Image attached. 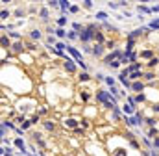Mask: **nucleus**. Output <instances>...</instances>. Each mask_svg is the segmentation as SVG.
<instances>
[{
	"label": "nucleus",
	"instance_id": "17",
	"mask_svg": "<svg viewBox=\"0 0 159 156\" xmlns=\"http://www.w3.org/2000/svg\"><path fill=\"white\" fill-rule=\"evenodd\" d=\"M65 22H67V19H65V17H59V19H57V24H59V26H63Z\"/></svg>",
	"mask_w": 159,
	"mask_h": 156
},
{
	"label": "nucleus",
	"instance_id": "13",
	"mask_svg": "<svg viewBox=\"0 0 159 156\" xmlns=\"http://www.w3.org/2000/svg\"><path fill=\"white\" fill-rule=\"evenodd\" d=\"M32 37H33V39H39V37H41V32H39V30H33V32H32Z\"/></svg>",
	"mask_w": 159,
	"mask_h": 156
},
{
	"label": "nucleus",
	"instance_id": "15",
	"mask_svg": "<svg viewBox=\"0 0 159 156\" xmlns=\"http://www.w3.org/2000/svg\"><path fill=\"white\" fill-rule=\"evenodd\" d=\"M150 28H155V30L159 28V19H157V21H154V22H150Z\"/></svg>",
	"mask_w": 159,
	"mask_h": 156
},
{
	"label": "nucleus",
	"instance_id": "21",
	"mask_svg": "<svg viewBox=\"0 0 159 156\" xmlns=\"http://www.w3.org/2000/svg\"><path fill=\"white\" fill-rule=\"evenodd\" d=\"M41 17H43V19H46V17H48V11H46V9H41Z\"/></svg>",
	"mask_w": 159,
	"mask_h": 156
},
{
	"label": "nucleus",
	"instance_id": "4",
	"mask_svg": "<svg viewBox=\"0 0 159 156\" xmlns=\"http://www.w3.org/2000/svg\"><path fill=\"white\" fill-rule=\"evenodd\" d=\"M65 69H67L69 72H74V69H76V65L72 63V60H67V61H65Z\"/></svg>",
	"mask_w": 159,
	"mask_h": 156
},
{
	"label": "nucleus",
	"instance_id": "19",
	"mask_svg": "<svg viewBox=\"0 0 159 156\" xmlns=\"http://www.w3.org/2000/svg\"><path fill=\"white\" fill-rule=\"evenodd\" d=\"M67 125H69V126H76L78 123H76V121H74V119H69V121H67Z\"/></svg>",
	"mask_w": 159,
	"mask_h": 156
},
{
	"label": "nucleus",
	"instance_id": "23",
	"mask_svg": "<svg viewBox=\"0 0 159 156\" xmlns=\"http://www.w3.org/2000/svg\"><path fill=\"white\" fill-rule=\"evenodd\" d=\"M105 82H107L109 85H113V84H115V80H113V78H105Z\"/></svg>",
	"mask_w": 159,
	"mask_h": 156
},
{
	"label": "nucleus",
	"instance_id": "16",
	"mask_svg": "<svg viewBox=\"0 0 159 156\" xmlns=\"http://www.w3.org/2000/svg\"><path fill=\"white\" fill-rule=\"evenodd\" d=\"M80 80H83V82L89 80V74H87V72H82V74H80Z\"/></svg>",
	"mask_w": 159,
	"mask_h": 156
},
{
	"label": "nucleus",
	"instance_id": "6",
	"mask_svg": "<svg viewBox=\"0 0 159 156\" xmlns=\"http://www.w3.org/2000/svg\"><path fill=\"white\" fill-rule=\"evenodd\" d=\"M59 7H61L63 11H67V9H70L72 6H70V4L67 2V0H61V2H59Z\"/></svg>",
	"mask_w": 159,
	"mask_h": 156
},
{
	"label": "nucleus",
	"instance_id": "18",
	"mask_svg": "<svg viewBox=\"0 0 159 156\" xmlns=\"http://www.w3.org/2000/svg\"><path fill=\"white\" fill-rule=\"evenodd\" d=\"M130 78H133V80H137V78H141V72H132V76H130Z\"/></svg>",
	"mask_w": 159,
	"mask_h": 156
},
{
	"label": "nucleus",
	"instance_id": "10",
	"mask_svg": "<svg viewBox=\"0 0 159 156\" xmlns=\"http://www.w3.org/2000/svg\"><path fill=\"white\" fill-rule=\"evenodd\" d=\"M139 67H141L139 63H133V65H130V69H128V71H130V72H137V71H139Z\"/></svg>",
	"mask_w": 159,
	"mask_h": 156
},
{
	"label": "nucleus",
	"instance_id": "11",
	"mask_svg": "<svg viewBox=\"0 0 159 156\" xmlns=\"http://www.w3.org/2000/svg\"><path fill=\"white\" fill-rule=\"evenodd\" d=\"M96 19H100V21H105V19H107V15H105L104 11H98V13H96Z\"/></svg>",
	"mask_w": 159,
	"mask_h": 156
},
{
	"label": "nucleus",
	"instance_id": "2",
	"mask_svg": "<svg viewBox=\"0 0 159 156\" xmlns=\"http://www.w3.org/2000/svg\"><path fill=\"white\" fill-rule=\"evenodd\" d=\"M67 50H69L70 54H72V56L76 58V61H78L80 65H82V69H85V63H83V60H82V56H80V52H78V50L74 48V47H67Z\"/></svg>",
	"mask_w": 159,
	"mask_h": 156
},
{
	"label": "nucleus",
	"instance_id": "7",
	"mask_svg": "<svg viewBox=\"0 0 159 156\" xmlns=\"http://www.w3.org/2000/svg\"><path fill=\"white\" fill-rule=\"evenodd\" d=\"M102 45H96V47H94V48H93V54H96V56H100V54H102Z\"/></svg>",
	"mask_w": 159,
	"mask_h": 156
},
{
	"label": "nucleus",
	"instance_id": "3",
	"mask_svg": "<svg viewBox=\"0 0 159 156\" xmlns=\"http://www.w3.org/2000/svg\"><path fill=\"white\" fill-rule=\"evenodd\" d=\"M118 56H122V54H120L118 50H115L113 54H109V56H107V60H105V63H107V65H109V63H113V60H115V58H118Z\"/></svg>",
	"mask_w": 159,
	"mask_h": 156
},
{
	"label": "nucleus",
	"instance_id": "1",
	"mask_svg": "<svg viewBox=\"0 0 159 156\" xmlns=\"http://www.w3.org/2000/svg\"><path fill=\"white\" fill-rule=\"evenodd\" d=\"M93 36H96V34L93 32V26H89V28L82 30V34H80V39H82V41H89Z\"/></svg>",
	"mask_w": 159,
	"mask_h": 156
},
{
	"label": "nucleus",
	"instance_id": "5",
	"mask_svg": "<svg viewBox=\"0 0 159 156\" xmlns=\"http://www.w3.org/2000/svg\"><path fill=\"white\" fill-rule=\"evenodd\" d=\"M126 123H128V125H141L139 115H133V117H130V119H126Z\"/></svg>",
	"mask_w": 159,
	"mask_h": 156
},
{
	"label": "nucleus",
	"instance_id": "9",
	"mask_svg": "<svg viewBox=\"0 0 159 156\" xmlns=\"http://www.w3.org/2000/svg\"><path fill=\"white\" fill-rule=\"evenodd\" d=\"M132 87L135 89V91H143V84H141V82H135V84H132Z\"/></svg>",
	"mask_w": 159,
	"mask_h": 156
},
{
	"label": "nucleus",
	"instance_id": "20",
	"mask_svg": "<svg viewBox=\"0 0 159 156\" xmlns=\"http://www.w3.org/2000/svg\"><path fill=\"white\" fill-rule=\"evenodd\" d=\"M132 112H133L132 106H124V114H132Z\"/></svg>",
	"mask_w": 159,
	"mask_h": 156
},
{
	"label": "nucleus",
	"instance_id": "22",
	"mask_svg": "<svg viewBox=\"0 0 159 156\" xmlns=\"http://www.w3.org/2000/svg\"><path fill=\"white\" fill-rule=\"evenodd\" d=\"M69 37H70V39H76L78 34H76V32H69Z\"/></svg>",
	"mask_w": 159,
	"mask_h": 156
},
{
	"label": "nucleus",
	"instance_id": "12",
	"mask_svg": "<svg viewBox=\"0 0 159 156\" xmlns=\"http://www.w3.org/2000/svg\"><path fill=\"white\" fill-rule=\"evenodd\" d=\"M15 145H17V147H19L22 152H24V143H22V139H17V141H15Z\"/></svg>",
	"mask_w": 159,
	"mask_h": 156
},
{
	"label": "nucleus",
	"instance_id": "8",
	"mask_svg": "<svg viewBox=\"0 0 159 156\" xmlns=\"http://www.w3.org/2000/svg\"><path fill=\"white\" fill-rule=\"evenodd\" d=\"M65 34H67V32H65L63 28H57V30H55V36H57V37H61V39L65 37Z\"/></svg>",
	"mask_w": 159,
	"mask_h": 156
},
{
	"label": "nucleus",
	"instance_id": "24",
	"mask_svg": "<svg viewBox=\"0 0 159 156\" xmlns=\"http://www.w3.org/2000/svg\"><path fill=\"white\" fill-rule=\"evenodd\" d=\"M154 145H155V147L159 149V138H155V139H154Z\"/></svg>",
	"mask_w": 159,
	"mask_h": 156
},
{
	"label": "nucleus",
	"instance_id": "14",
	"mask_svg": "<svg viewBox=\"0 0 159 156\" xmlns=\"http://www.w3.org/2000/svg\"><path fill=\"white\" fill-rule=\"evenodd\" d=\"M139 11H143V13H148V11H152L150 7H146V6H139Z\"/></svg>",
	"mask_w": 159,
	"mask_h": 156
}]
</instances>
